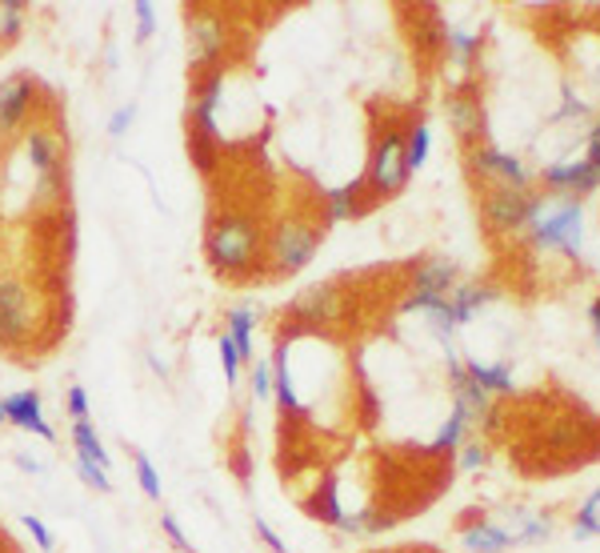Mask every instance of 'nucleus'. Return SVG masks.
I'll return each mask as SVG.
<instances>
[{
    "instance_id": "obj_11",
    "label": "nucleus",
    "mask_w": 600,
    "mask_h": 553,
    "mask_svg": "<svg viewBox=\"0 0 600 553\" xmlns=\"http://www.w3.org/2000/svg\"><path fill=\"white\" fill-rule=\"evenodd\" d=\"M36 105V81L28 72H12L0 81V133H21Z\"/></svg>"
},
{
    "instance_id": "obj_18",
    "label": "nucleus",
    "mask_w": 600,
    "mask_h": 553,
    "mask_svg": "<svg viewBox=\"0 0 600 553\" xmlns=\"http://www.w3.org/2000/svg\"><path fill=\"white\" fill-rule=\"evenodd\" d=\"M493 289H481V285H457L449 293V318H452V325H469V321L481 313V309L493 301Z\"/></svg>"
},
{
    "instance_id": "obj_8",
    "label": "nucleus",
    "mask_w": 600,
    "mask_h": 553,
    "mask_svg": "<svg viewBox=\"0 0 600 553\" xmlns=\"http://www.w3.org/2000/svg\"><path fill=\"white\" fill-rule=\"evenodd\" d=\"M36 325L33 297L16 277H0V345H24Z\"/></svg>"
},
{
    "instance_id": "obj_43",
    "label": "nucleus",
    "mask_w": 600,
    "mask_h": 553,
    "mask_svg": "<svg viewBox=\"0 0 600 553\" xmlns=\"http://www.w3.org/2000/svg\"><path fill=\"white\" fill-rule=\"evenodd\" d=\"M16 465H21L24 473H41V461L28 458V453H21V458H16Z\"/></svg>"
},
{
    "instance_id": "obj_25",
    "label": "nucleus",
    "mask_w": 600,
    "mask_h": 553,
    "mask_svg": "<svg viewBox=\"0 0 600 553\" xmlns=\"http://www.w3.org/2000/svg\"><path fill=\"white\" fill-rule=\"evenodd\" d=\"M428 149H432V129H428L425 120H416L413 133L404 137V165H408V173H416V169L425 165Z\"/></svg>"
},
{
    "instance_id": "obj_46",
    "label": "nucleus",
    "mask_w": 600,
    "mask_h": 553,
    "mask_svg": "<svg viewBox=\"0 0 600 553\" xmlns=\"http://www.w3.org/2000/svg\"><path fill=\"white\" fill-rule=\"evenodd\" d=\"M597 72H600V69H597Z\"/></svg>"
},
{
    "instance_id": "obj_45",
    "label": "nucleus",
    "mask_w": 600,
    "mask_h": 553,
    "mask_svg": "<svg viewBox=\"0 0 600 553\" xmlns=\"http://www.w3.org/2000/svg\"><path fill=\"white\" fill-rule=\"evenodd\" d=\"M0 422H4V405H0Z\"/></svg>"
},
{
    "instance_id": "obj_29",
    "label": "nucleus",
    "mask_w": 600,
    "mask_h": 553,
    "mask_svg": "<svg viewBox=\"0 0 600 553\" xmlns=\"http://www.w3.org/2000/svg\"><path fill=\"white\" fill-rule=\"evenodd\" d=\"M312 514L324 521H333V526H341V518H345V509H341V502H336V482L328 477L324 482V489L316 494V502H312Z\"/></svg>"
},
{
    "instance_id": "obj_5",
    "label": "nucleus",
    "mask_w": 600,
    "mask_h": 553,
    "mask_svg": "<svg viewBox=\"0 0 600 553\" xmlns=\"http://www.w3.org/2000/svg\"><path fill=\"white\" fill-rule=\"evenodd\" d=\"M408 165H404V137L396 129H389L384 137H377L369 157V173H365V188L377 197H396L408 185Z\"/></svg>"
},
{
    "instance_id": "obj_4",
    "label": "nucleus",
    "mask_w": 600,
    "mask_h": 553,
    "mask_svg": "<svg viewBox=\"0 0 600 553\" xmlns=\"http://www.w3.org/2000/svg\"><path fill=\"white\" fill-rule=\"evenodd\" d=\"M321 249V229L312 221H300V217H289L273 229V241H268V261L277 273H300L316 257Z\"/></svg>"
},
{
    "instance_id": "obj_31",
    "label": "nucleus",
    "mask_w": 600,
    "mask_h": 553,
    "mask_svg": "<svg viewBox=\"0 0 600 553\" xmlns=\"http://www.w3.org/2000/svg\"><path fill=\"white\" fill-rule=\"evenodd\" d=\"M137 482H140V489H145V497L149 502H161V473H157V465H152V458L149 453H137Z\"/></svg>"
},
{
    "instance_id": "obj_10",
    "label": "nucleus",
    "mask_w": 600,
    "mask_h": 553,
    "mask_svg": "<svg viewBox=\"0 0 600 553\" xmlns=\"http://www.w3.org/2000/svg\"><path fill=\"white\" fill-rule=\"evenodd\" d=\"M224 101V69H208L200 72V81L193 84V101H188V113H193V125H197V137L205 141H217V108Z\"/></svg>"
},
{
    "instance_id": "obj_36",
    "label": "nucleus",
    "mask_w": 600,
    "mask_h": 553,
    "mask_svg": "<svg viewBox=\"0 0 600 553\" xmlns=\"http://www.w3.org/2000/svg\"><path fill=\"white\" fill-rule=\"evenodd\" d=\"M253 398L256 401L273 398V366H265V361H253Z\"/></svg>"
},
{
    "instance_id": "obj_14",
    "label": "nucleus",
    "mask_w": 600,
    "mask_h": 553,
    "mask_svg": "<svg viewBox=\"0 0 600 553\" xmlns=\"http://www.w3.org/2000/svg\"><path fill=\"white\" fill-rule=\"evenodd\" d=\"M292 313L312 325H328V321H341L345 318V293L336 289V285H309L304 293L292 301Z\"/></svg>"
},
{
    "instance_id": "obj_19",
    "label": "nucleus",
    "mask_w": 600,
    "mask_h": 553,
    "mask_svg": "<svg viewBox=\"0 0 600 553\" xmlns=\"http://www.w3.org/2000/svg\"><path fill=\"white\" fill-rule=\"evenodd\" d=\"M360 193H365V181H353V185L328 188L324 193V221H348L353 212H360Z\"/></svg>"
},
{
    "instance_id": "obj_39",
    "label": "nucleus",
    "mask_w": 600,
    "mask_h": 553,
    "mask_svg": "<svg viewBox=\"0 0 600 553\" xmlns=\"http://www.w3.org/2000/svg\"><path fill=\"white\" fill-rule=\"evenodd\" d=\"M488 461V449L481 446V441H469V446L461 449V470H481Z\"/></svg>"
},
{
    "instance_id": "obj_21",
    "label": "nucleus",
    "mask_w": 600,
    "mask_h": 553,
    "mask_svg": "<svg viewBox=\"0 0 600 553\" xmlns=\"http://www.w3.org/2000/svg\"><path fill=\"white\" fill-rule=\"evenodd\" d=\"M464 545L473 553H505L508 545H512V538L505 533V526L481 521V526H469V530H464Z\"/></svg>"
},
{
    "instance_id": "obj_30",
    "label": "nucleus",
    "mask_w": 600,
    "mask_h": 553,
    "mask_svg": "<svg viewBox=\"0 0 600 553\" xmlns=\"http://www.w3.org/2000/svg\"><path fill=\"white\" fill-rule=\"evenodd\" d=\"M24 4L21 0H0V36L4 41H16L21 36V28H24Z\"/></svg>"
},
{
    "instance_id": "obj_27",
    "label": "nucleus",
    "mask_w": 600,
    "mask_h": 553,
    "mask_svg": "<svg viewBox=\"0 0 600 553\" xmlns=\"http://www.w3.org/2000/svg\"><path fill=\"white\" fill-rule=\"evenodd\" d=\"M464 417H457V413H449V422L440 425V434L432 437V446H428V453H452V449H461V437H464Z\"/></svg>"
},
{
    "instance_id": "obj_17",
    "label": "nucleus",
    "mask_w": 600,
    "mask_h": 553,
    "mask_svg": "<svg viewBox=\"0 0 600 553\" xmlns=\"http://www.w3.org/2000/svg\"><path fill=\"white\" fill-rule=\"evenodd\" d=\"M508 538L512 542H524V545H536V542H549L553 533V521L544 514H532V509H508Z\"/></svg>"
},
{
    "instance_id": "obj_13",
    "label": "nucleus",
    "mask_w": 600,
    "mask_h": 553,
    "mask_svg": "<svg viewBox=\"0 0 600 553\" xmlns=\"http://www.w3.org/2000/svg\"><path fill=\"white\" fill-rule=\"evenodd\" d=\"M4 405V422L24 429V434H36L45 437V441H57V429L45 422V405H41V393L36 389H21V393H12V398H0Z\"/></svg>"
},
{
    "instance_id": "obj_28",
    "label": "nucleus",
    "mask_w": 600,
    "mask_h": 553,
    "mask_svg": "<svg viewBox=\"0 0 600 553\" xmlns=\"http://www.w3.org/2000/svg\"><path fill=\"white\" fill-rule=\"evenodd\" d=\"M573 533H577V542H585V538H597V533H600V489L589 497V502H585V506H580Z\"/></svg>"
},
{
    "instance_id": "obj_3",
    "label": "nucleus",
    "mask_w": 600,
    "mask_h": 553,
    "mask_svg": "<svg viewBox=\"0 0 600 553\" xmlns=\"http://www.w3.org/2000/svg\"><path fill=\"white\" fill-rule=\"evenodd\" d=\"M24 153H28V165L36 173V205H53L60 200V188H65V149H60V137L45 125L24 133Z\"/></svg>"
},
{
    "instance_id": "obj_38",
    "label": "nucleus",
    "mask_w": 600,
    "mask_h": 553,
    "mask_svg": "<svg viewBox=\"0 0 600 553\" xmlns=\"http://www.w3.org/2000/svg\"><path fill=\"white\" fill-rule=\"evenodd\" d=\"M161 530L169 533V538H173V545L181 553H193V542L185 538V530H181V521H176L173 514H161Z\"/></svg>"
},
{
    "instance_id": "obj_33",
    "label": "nucleus",
    "mask_w": 600,
    "mask_h": 553,
    "mask_svg": "<svg viewBox=\"0 0 600 553\" xmlns=\"http://www.w3.org/2000/svg\"><path fill=\"white\" fill-rule=\"evenodd\" d=\"M77 470H81L84 485H93L96 494H113V482H108V470H101V465H93V461L77 458Z\"/></svg>"
},
{
    "instance_id": "obj_41",
    "label": "nucleus",
    "mask_w": 600,
    "mask_h": 553,
    "mask_svg": "<svg viewBox=\"0 0 600 553\" xmlns=\"http://www.w3.org/2000/svg\"><path fill=\"white\" fill-rule=\"evenodd\" d=\"M256 533H261V542H265L273 553H289V545L280 542V538H277V530H273V526H268L265 518H256Z\"/></svg>"
},
{
    "instance_id": "obj_15",
    "label": "nucleus",
    "mask_w": 600,
    "mask_h": 553,
    "mask_svg": "<svg viewBox=\"0 0 600 553\" xmlns=\"http://www.w3.org/2000/svg\"><path fill=\"white\" fill-rule=\"evenodd\" d=\"M544 185H553L556 193H597L600 188V173L585 161V157H577V161H561V165H549L544 169Z\"/></svg>"
},
{
    "instance_id": "obj_7",
    "label": "nucleus",
    "mask_w": 600,
    "mask_h": 553,
    "mask_svg": "<svg viewBox=\"0 0 600 553\" xmlns=\"http://www.w3.org/2000/svg\"><path fill=\"white\" fill-rule=\"evenodd\" d=\"M188 24V65L197 72L217 69V60L224 57V45H229V28L212 9H193L185 16Z\"/></svg>"
},
{
    "instance_id": "obj_12",
    "label": "nucleus",
    "mask_w": 600,
    "mask_h": 553,
    "mask_svg": "<svg viewBox=\"0 0 600 553\" xmlns=\"http://www.w3.org/2000/svg\"><path fill=\"white\" fill-rule=\"evenodd\" d=\"M473 169L481 173L485 181H493V185H508V188H524L529 185V169L520 165V157L505 153V149H497V145H476L473 149Z\"/></svg>"
},
{
    "instance_id": "obj_26",
    "label": "nucleus",
    "mask_w": 600,
    "mask_h": 553,
    "mask_svg": "<svg viewBox=\"0 0 600 553\" xmlns=\"http://www.w3.org/2000/svg\"><path fill=\"white\" fill-rule=\"evenodd\" d=\"M445 45H449V53H452V60H457V65H473V57L476 53H481V36L476 33H469V28H445Z\"/></svg>"
},
{
    "instance_id": "obj_34",
    "label": "nucleus",
    "mask_w": 600,
    "mask_h": 553,
    "mask_svg": "<svg viewBox=\"0 0 600 553\" xmlns=\"http://www.w3.org/2000/svg\"><path fill=\"white\" fill-rule=\"evenodd\" d=\"M65 410H69L72 422H89V393H84V385H69V393H65Z\"/></svg>"
},
{
    "instance_id": "obj_37",
    "label": "nucleus",
    "mask_w": 600,
    "mask_h": 553,
    "mask_svg": "<svg viewBox=\"0 0 600 553\" xmlns=\"http://www.w3.org/2000/svg\"><path fill=\"white\" fill-rule=\"evenodd\" d=\"M24 530L33 533L36 545H41V550H45V553L57 550V538H53V530H48V526H45V521H41V518H33V514H24Z\"/></svg>"
},
{
    "instance_id": "obj_40",
    "label": "nucleus",
    "mask_w": 600,
    "mask_h": 553,
    "mask_svg": "<svg viewBox=\"0 0 600 553\" xmlns=\"http://www.w3.org/2000/svg\"><path fill=\"white\" fill-rule=\"evenodd\" d=\"M132 117H137V105H125V108H116L113 120H108V137H125L128 125H132Z\"/></svg>"
},
{
    "instance_id": "obj_6",
    "label": "nucleus",
    "mask_w": 600,
    "mask_h": 553,
    "mask_svg": "<svg viewBox=\"0 0 600 553\" xmlns=\"http://www.w3.org/2000/svg\"><path fill=\"white\" fill-rule=\"evenodd\" d=\"M457 289V265L449 257L425 261L413 277V293L404 297V313H432L449 301V293Z\"/></svg>"
},
{
    "instance_id": "obj_24",
    "label": "nucleus",
    "mask_w": 600,
    "mask_h": 553,
    "mask_svg": "<svg viewBox=\"0 0 600 553\" xmlns=\"http://www.w3.org/2000/svg\"><path fill=\"white\" fill-rule=\"evenodd\" d=\"M464 369H469V377H473L485 393H508V389H512V369H508L505 361H497V366H485V361H464Z\"/></svg>"
},
{
    "instance_id": "obj_16",
    "label": "nucleus",
    "mask_w": 600,
    "mask_h": 553,
    "mask_svg": "<svg viewBox=\"0 0 600 553\" xmlns=\"http://www.w3.org/2000/svg\"><path fill=\"white\" fill-rule=\"evenodd\" d=\"M445 113H449V125H452V133H457L461 141H476L481 129H485V113H481V105H476L473 96L452 93L449 105H445Z\"/></svg>"
},
{
    "instance_id": "obj_1",
    "label": "nucleus",
    "mask_w": 600,
    "mask_h": 553,
    "mask_svg": "<svg viewBox=\"0 0 600 553\" xmlns=\"http://www.w3.org/2000/svg\"><path fill=\"white\" fill-rule=\"evenodd\" d=\"M208 261L217 265L220 273H236L253 269V261L261 257V229H256L249 217H217L212 229H208Z\"/></svg>"
},
{
    "instance_id": "obj_35",
    "label": "nucleus",
    "mask_w": 600,
    "mask_h": 553,
    "mask_svg": "<svg viewBox=\"0 0 600 553\" xmlns=\"http://www.w3.org/2000/svg\"><path fill=\"white\" fill-rule=\"evenodd\" d=\"M132 12H137V41H149L157 33V9H152L149 0H137Z\"/></svg>"
},
{
    "instance_id": "obj_32",
    "label": "nucleus",
    "mask_w": 600,
    "mask_h": 553,
    "mask_svg": "<svg viewBox=\"0 0 600 553\" xmlns=\"http://www.w3.org/2000/svg\"><path fill=\"white\" fill-rule=\"evenodd\" d=\"M217 349H220V366H224V381L236 385V381H241V354H236V345H232L229 333H220Z\"/></svg>"
},
{
    "instance_id": "obj_23",
    "label": "nucleus",
    "mask_w": 600,
    "mask_h": 553,
    "mask_svg": "<svg viewBox=\"0 0 600 553\" xmlns=\"http://www.w3.org/2000/svg\"><path fill=\"white\" fill-rule=\"evenodd\" d=\"M72 446H77V458L93 461V465H101V470L113 465L108 449L101 446V437H96V429L89 422H72Z\"/></svg>"
},
{
    "instance_id": "obj_42",
    "label": "nucleus",
    "mask_w": 600,
    "mask_h": 553,
    "mask_svg": "<svg viewBox=\"0 0 600 553\" xmlns=\"http://www.w3.org/2000/svg\"><path fill=\"white\" fill-rule=\"evenodd\" d=\"M561 117H585V105H580V101L573 93H568V89H565V108L556 113V120H561Z\"/></svg>"
},
{
    "instance_id": "obj_44",
    "label": "nucleus",
    "mask_w": 600,
    "mask_h": 553,
    "mask_svg": "<svg viewBox=\"0 0 600 553\" xmlns=\"http://www.w3.org/2000/svg\"><path fill=\"white\" fill-rule=\"evenodd\" d=\"M589 321H592V333H597V345H600V301H592V309H589Z\"/></svg>"
},
{
    "instance_id": "obj_22",
    "label": "nucleus",
    "mask_w": 600,
    "mask_h": 553,
    "mask_svg": "<svg viewBox=\"0 0 600 553\" xmlns=\"http://www.w3.org/2000/svg\"><path fill=\"white\" fill-rule=\"evenodd\" d=\"M273 393H277L280 410L300 413V398L292 389V373H289V345H280L277 357H273Z\"/></svg>"
},
{
    "instance_id": "obj_2",
    "label": "nucleus",
    "mask_w": 600,
    "mask_h": 553,
    "mask_svg": "<svg viewBox=\"0 0 600 553\" xmlns=\"http://www.w3.org/2000/svg\"><path fill=\"white\" fill-rule=\"evenodd\" d=\"M529 229H532V241L541 249H561L565 257H577L580 245H585V212H580L577 200H556L544 209V200L532 205V217H529Z\"/></svg>"
},
{
    "instance_id": "obj_9",
    "label": "nucleus",
    "mask_w": 600,
    "mask_h": 553,
    "mask_svg": "<svg viewBox=\"0 0 600 553\" xmlns=\"http://www.w3.org/2000/svg\"><path fill=\"white\" fill-rule=\"evenodd\" d=\"M532 205H536V197H529L524 188H493L485 197V221L493 233H517V229H524L532 217Z\"/></svg>"
},
{
    "instance_id": "obj_20",
    "label": "nucleus",
    "mask_w": 600,
    "mask_h": 553,
    "mask_svg": "<svg viewBox=\"0 0 600 553\" xmlns=\"http://www.w3.org/2000/svg\"><path fill=\"white\" fill-rule=\"evenodd\" d=\"M253 330H256V313H253V309H232L229 321H224V333H229L232 345H236V354H241V366H244V361H256Z\"/></svg>"
}]
</instances>
